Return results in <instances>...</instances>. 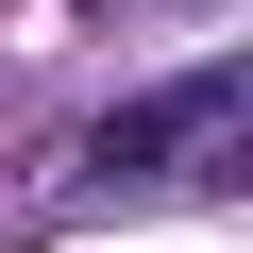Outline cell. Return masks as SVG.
I'll return each mask as SVG.
<instances>
[{
	"label": "cell",
	"mask_w": 253,
	"mask_h": 253,
	"mask_svg": "<svg viewBox=\"0 0 253 253\" xmlns=\"http://www.w3.org/2000/svg\"><path fill=\"white\" fill-rule=\"evenodd\" d=\"M169 169H203V186L253 169V68H186V84H152V101L84 118V186H169Z\"/></svg>",
	"instance_id": "6da1fadb"
}]
</instances>
